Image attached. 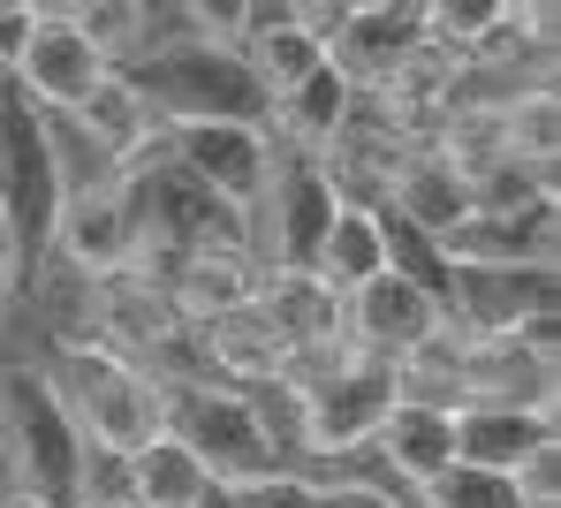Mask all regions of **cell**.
I'll return each mask as SVG.
<instances>
[{"label": "cell", "instance_id": "6da1fadb", "mask_svg": "<svg viewBox=\"0 0 561 508\" xmlns=\"http://www.w3.org/2000/svg\"><path fill=\"white\" fill-rule=\"evenodd\" d=\"M129 92L145 100V114L168 129H213V122H236V129H266V84L251 77V61L228 46V38H168V46H145L129 69Z\"/></svg>", "mask_w": 561, "mask_h": 508}, {"label": "cell", "instance_id": "7a4b0ae2", "mask_svg": "<svg viewBox=\"0 0 561 508\" xmlns=\"http://www.w3.org/2000/svg\"><path fill=\"white\" fill-rule=\"evenodd\" d=\"M114 183L129 205V228H137V274H160L175 258H197V251H251V212H236L205 183H190L168 160V145L114 168Z\"/></svg>", "mask_w": 561, "mask_h": 508}, {"label": "cell", "instance_id": "3957f363", "mask_svg": "<svg viewBox=\"0 0 561 508\" xmlns=\"http://www.w3.org/2000/svg\"><path fill=\"white\" fill-rule=\"evenodd\" d=\"M168 395V440H183L197 455V471L213 478V494H243V486H266L288 471L274 440V417L259 395L243 388H220V380H160Z\"/></svg>", "mask_w": 561, "mask_h": 508}, {"label": "cell", "instance_id": "277c9868", "mask_svg": "<svg viewBox=\"0 0 561 508\" xmlns=\"http://www.w3.org/2000/svg\"><path fill=\"white\" fill-rule=\"evenodd\" d=\"M61 205H69V168L46 114L0 84V228L15 243V281H38V266L54 258Z\"/></svg>", "mask_w": 561, "mask_h": 508}, {"label": "cell", "instance_id": "5b68a950", "mask_svg": "<svg viewBox=\"0 0 561 508\" xmlns=\"http://www.w3.org/2000/svg\"><path fill=\"white\" fill-rule=\"evenodd\" d=\"M46 380H54L61 409L77 417V432H84L92 455H137V448H152V440L168 432V395H160V380L137 372L129 357L99 349L92 334H69V342H61V372H46Z\"/></svg>", "mask_w": 561, "mask_h": 508}, {"label": "cell", "instance_id": "8992f818", "mask_svg": "<svg viewBox=\"0 0 561 508\" xmlns=\"http://www.w3.org/2000/svg\"><path fill=\"white\" fill-rule=\"evenodd\" d=\"M0 463L15 478V494L46 508H77L84 486V432L61 409L54 380L38 365H8L0 372Z\"/></svg>", "mask_w": 561, "mask_h": 508}, {"label": "cell", "instance_id": "52a82bcc", "mask_svg": "<svg viewBox=\"0 0 561 508\" xmlns=\"http://www.w3.org/2000/svg\"><path fill=\"white\" fill-rule=\"evenodd\" d=\"M92 342L114 349V357H129L137 372H152L160 357L190 349V326H183V311L168 304V289L129 266V274L92 281Z\"/></svg>", "mask_w": 561, "mask_h": 508}, {"label": "cell", "instance_id": "ba28073f", "mask_svg": "<svg viewBox=\"0 0 561 508\" xmlns=\"http://www.w3.org/2000/svg\"><path fill=\"white\" fill-rule=\"evenodd\" d=\"M554 311V274H508V266H448L440 326L456 342H501Z\"/></svg>", "mask_w": 561, "mask_h": 508}, {"label": "cell", "instance_id": "9c48e42d", "mask_svg": "<svg viewBox=\"0 0 561 508\" xmlns=\"http://www.w3.org/2000/svg\"><path fill=\"white\" fill-rule=\"evenodd\" d=\"M168 145V160L183 168L190 183H205L220 205H236V212H259L266 198V183H274V137L266 129H236V122H213V129H168L160 137Z\"/></svg>", "mask_w": 561, "mask_h": 508}, {"label": "cell", "instance_id": "30bf717a", "mask_svg": "<svg viewBox=\"0 0 561 508\" xmlns=\"http://www.w3.org/2000/svg\"><path fill=\"white\" fill-rule=\"evenodd\" d=\"M106 77L114 69H106V54H99L92 38L61 8H38V31H31V46H23V61L8 77V92H23L31 106H54V114H77Z\"/></svg>", "mask_w": 561, "mask_h": 508}, {"label": "cell", "instance_id": "8fae6325", "mask_svg": "<svg viewBox=\"0 0 561 508\" xmlns=\"http://www.w3.org/2000/svg\"><path fill=\"white\" fill-rule=\"evenodd\" d=\"M433 334H440V297H425V289L402 281V274H379V281H365V289L342 297V342H350L357 357L402 365V357H417Z\"/></svg>", "mask_w": 561, "mask_h": 508}, {"label": "cell", "instance_id": "7c38bea8", "mask_svg": "<svg viewBox=\"0 0 561 508\" xmlns=\"http://www.w3.org/2000/svg\"><path fill=\"white\" fill-rule=\"evenodd\" d=\"M433 31H425V8H342L334 38H327V69L350 84V92H379L410 54H425Z\"/></svg>", "mask_w": 561, "mask_h": 508}, {"label": "cell", "instance_id": "4fadbf2b", "mask_svg": "<svg viewBox=\"0 0 561 508\" xmlns=\"http://www.w3.org/2000/svg\"><path fill=\"white\" fill-rule=\"evenodd\" d=\"M554 228H561V205L554 198L524 205V212H463V220L440 235V258H448V266L554 274Z\"/></svg>", "mask_w": 561, "mask_h": 508}, {"label": "cell", "instance_id": "5bb4252c", "mask_svg": "<svg viewBox=\"0 0 561 508\" xmlns=\"http://www.w3.org/2000/svg\"><path fill=\"white\" fill-rule=\"evenodd\" d=\"M54 251L84 281H106V274H129L137 266V228H129V205H122V183L114 175L92 183V190H69L61 228H54Z\"/></svg>", "mask_w": 561, "mask_h": 508}, {"label": "cell", "instance_id": "9a60e30c", "mask_svg": "<svg viewBox=\"0 0 561 508\" xmlns=\"http://www.w3.org/2000/svg\"><path fill=\"white\" fill-rule=\"evenodd\" d=\"M456 463L470 471H493V478H516L547 440H561L554 409H516V403H456Z\"/></svg>", "mask_w": 561, "mask_h": 508}, {"label": "cell", "instance_id": "2e32d148", "mask_svg": "<svg viewBox=\"0 0 561 508\" xmlns=\"http://www.w3.org/2000/svg\"><path fill=\"white\" fill-rule=\"evenodd\" d=\"M266 243H274V266H311L319 258V235H327V220L342 212L334 198V183L319 175V160H296V168H274V183H266ZM251 212V220H259Z\"/></svg>", "mask_w": 561, "mask_h": 508}, {"label": "cell", "instance_id": "e0dca14e", "mask_svg": "<svg viewBox=\"0 0 561 508\" xmlns=\"http://www.w3.org/2000/svg\"><path fill=\"white\" fill-rule=\"evenodd\" d=\"M251 311L280 334L288 357H296V349H334V342H342V297H334L311 266H266Z\"/></svg>", "mask_w": 561, "mask_h": 508}, {"label": "cell", "instance_id": "ac0fdd59", "mask_svg": "<svg viewBox=\"0 0 561 508\" xmlns=\"http://www.w3.org/2000/svg\"><path fill=\"white\" fill-rule=\"evenodd\" d=\"M152 281L168 289V304L183 311V326H213V319H228V311H243L251 297H259L251 251H197V258L160 266Z\"/></svg>", "mask_w": 561, "mask_h": 508}, {"label": "cell", "instance_id": "d6986e66", "mask_svg": "<svg viewBox=\"0 0 561 508\" xmlns=\"http://www.w3.org/2000/svg\"><path fill=\"white\" fill-rule=\"evenodd\" d=\"M379 212H394L402 228H417V235H433V243H440V235H448V228L470 212V183H463V168H456L448 152L417 145V152L402 160V175L387 183Z\"/></svg>", "mask_w": 561, "mask_h": 508}, {"label": "cell", "instance_id": "ffe728a7", "mask_svg": "<svg viewBox=\"0 0 561 508\" xmlns=\"http://www.w3.org/2000/svg\"><path fill=\"white\" fill-rule=\"evenodd\" d=\"M373 448L387 455V471L394 478H410V486H425V478H440L448 463H456V425H448V409L440 403H402L379 417Z\"/></svg>", "mask_w": 561, "mask_h": 508}, {"label": "cell", "instance_id": "44dd1931", "mask_svg": "<svg viewBox=\"0 0 561 508\" xmlns=\"http://www.w3.org/2000/svg\"><path fill=\"white\" fill-rule=\"evenodd\" d=\"M311 274H319L334 297H350V289H365V281L387 274V228H379V205H342V212L327 220Z\"/></svg>", "mask_w": 561, "mask_h": 508}, {"label": "cell", "instance_id": "7402d4cb", "mask_svg": "<svg viewBox=\"0 0 561 508\" xmlns=\"http://www.w3.org/2000/svg\"><path fill=\"white\" fill-rule=\"evenodd\" d=\"M350 106H357V92H350V84H342V77H334V69L319 61V69L304 77V84H288V92L274 100V114H266V137L280 129L288 145H304V152L319 160V152H327V145L342 137Z\"/></svg>", "mask_w": 561, "mask_h": 508}, {"label": "cell", "instance_id": "603a6c76", "mask_svg": "<svg viewBox=\"0 0 561 508\" xmlns=\"http://www.w3.org/2000/svg\"><path fill=\"white\" fill-rule=\"evenodd\" d=\"M77 129L99 145V160H106V168H129L137 152H152V145H160V122L145 114V100L129 92V77H122V69H114L92 100L77 106Z\"/></svg>", "mask_w": 561, "mask_h": 508}, {"label": "cell", "instance_id": "cb8c5ba5", "mask_svg": "<svg viewBox=\"0 0 561 508\" xmlns=\"http://www.w3.org/2000/svg\"><path fill=\"white\" fill-rule=\"evenodd\" d=\"M129 508H213V478L197 471L183 440H152L129 455Z\"/></svg>", "mask_w": 561, "mask_h": 508}, {"label": "cell", "instance_id": "d4e9b609", "mask_svg": "<svg viewBox=\"0 0 561 508\" xmlns=\"http://www.w3.org/2000/svg\"><path fill=\"white\" fill-rule=\"evenodd\" d=\"M417 494H425V508H524L516 501V478H493V471H470V463H448Z\"/></svg>", "mask_w": 561, "mask_h": 508}, {"label": "cell", "instance_id": "484cf974", "mask_svg": "<svg viewBox=\"0 0 561 508\" xmlns=\"http://www.w3.org/2000/svg\"><path fill=\"white\" fill-rule=\"evenodd\" d=\"M516 501L524 508H554L561 501V440H547V448L516 471Z\"/></svg>", "mask_w": 561, "mask_h": 508}, {"label": "cell", "instance_id": "4316f807", "mask_svg": "<svg viewBox=\"0 0 561 508\" xmlns=\"http://www.w3.org/2000/svg\"><path fill=\"white\" fill-rule=\"evenodd\" d=\"M311 508H402L373 478H311Z\"/></svg>", "mask_w": 561, "mask_h": 508}, {"label": "cell", "instance_id": "83f0119b", "mask_svg": "<svg viewBox=\"0 0 561 508\" xmlns=\"http://www.w3.org/2000/svg\"><path fill=\"white\" fill-rule=\"evenodd\" d=\"M31 31H38V8L0 0V77H15V61H23V46H31Z\"/></svg>", "mask_w": 561, "mask_h": 508}, {"label": "cell", "instance_id": "f1b7e54d", "mask_svg": "<svg viewBox=\"0 0 561 508\" xmlns=\"http://www.w3.org/2000/svg\"><path fill=\"white\" fill-rule=\"evenodd\" d=\"M15 289H23V281H15V243H8V228H0V311H8Z\"/></svg>", "mask_w": 561, "mask_h": 508}, {"label": "cell", "instance_id": "f546056e", "mask_svg": "<svg viewBox=\"0 0 561 508\" xmlns=\"http://www.w3.org/2000/svg\"><path fill=\"white\" fill-rule=\"evenodd\" d=\"M0 508H46V501H31V494H15V486H8V494H0Z\"/></svg>", "mask_w": 561, "mask_h": 508}, {"label": "cell", "instance_id": "4dcf8cb0", "mask_svg": "<svg viewBox=\"0 0 561 508\" xmlns=\"http://www.w3.org/2000/svg\"><path fill=\"white\" fill-rule=\"evenodd\" d=\"M77 508H129V501H77Z\"/></svg>", "mask_w": 561, "mask_h": 508}]
</instances>
